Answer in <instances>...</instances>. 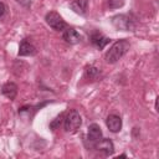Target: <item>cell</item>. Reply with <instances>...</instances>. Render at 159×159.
<instances>
[{
	"label": "cell",
	"mask_w": 159,
	"mask_h": 159,
	"mask_svg": "<svg viewBox=\"0 0 159 159\" xmlns=\"http://www.w3.org/2000/svg\"><path fill=\"white\" fill-rule=\"evenodd\" d=\"M129 47H130V43L125 39H122V40L116 41L112 45V47L107 51V53L104 56L106 62L107 63H114V62H117L119 58H122L127 53V51L129 50Z\"/></svg>",
	"instance_id": "cell-1"
},
{
	"label": "cell",
	"mask_w": 159,
	"mask_h": 159,
	"mask_svg": "<svg viewBox=\"0 0 159 159\" xmlns=\"http://www.w3.org/2000/svg\"><path fill=\"white\" fill-rule=\"evenodd\" d=\"M82 124V118L80 116V113L76 111V109H71L66 118H65V130L68 132V133H75Z\"/></svg>",
	"instance_id": "cell-2"
},
{
	"label": "cell",
	"mask_w": 159,
	"mask_h": 159,
	"mask_svg": "<svg viewBox=\"0 0 159 159\" xmlns=\"http://www.w3.org/2000/svg\"><path fill=\"white\" fill-rule=\"evenodd\" d=\"M112 24L113 26L117 29V30H120V31H133L135 25H134V21L127 16V15H116L112 17Z\"/></svg>",
	"instance_id": "cell-3"
},
{
	"label": "cell",
	"mask_w": 159,
	"mask_h": 159,
	"mask_svg": "<svg viewBox=\"0 0 159 159\" xmlns=\"http://www.w3.org/2000/svg\"><path fill=\"white\" fill-rule=\"evenodd\" d=\"M45 20H46L47 25H48L50 27H52L53 30H56V31H63V30L67 27L65 20H63L56 11H50V12H47L46 16H45Z\"/></svg>",
	"instance_id": "cell-4"
},
{
	"label": "cell",
	"mask_w": 159,
	"mask_h": 159,
	"mask_svg": "<svg viewBox=\"0 0 159 159\" xmlns=\"http://www.w3.org/2000/svg\"><path fill=\"white\" fill-rule=\"evenodd\" d=\"M102 139V129L97 123H92L88 127L87 130V140L89 142L91 145H94L97 142Z\"/></svg>",
	"instance_id": "cell-5"
},
{
	"label": "cell",
	"mask_w": 159,
	"mask_h": 159,
	"mask_svg": "<svg viewBox=\"0 0 159 159\" xmlns=\"http://www.w3.org/2000/svg\"><path fill=\"white\" fill-rule=\"evenodd\" d=\"M106 124L112 133H117L122 129V118L117 114H109L106 119Z\"/></svg>",
	"instance_id": "cell-6"
},
{
	"label": "cell",
	"mask_w": 159,
	"mask_h": 159,
	"mask_svg": "<svg viewBox=\"0 0 159 159\" xmlns=\"http://www.w3.org/2000/svg\"><path fill=\"white\" fill-rule=\"evenodd\" d=\"M96 149H98L99 152H103L104 155H112L113 152H114V145L112 143L111 139H101L99 142H97L94 145H93Z\"/></svg>",
	"instance_id": "cell-7"
},
{
	"label": "cell",
	"mask_w": 159,
	"mask_h": 159,
	"mask_svg": "<svg viewBox=\"0 0 159 159\" xmlns=\"http://www.w3.org/2000/svg\"><path fill=\"white\" fill-rule=\"evenodd\" d=\"M62 36H63V40L70 45H75V43H78L81 41V35L72 27L65 29Z\"/></svg>",
	"instance_id": "cell-8"
},
{
	"label": "cell",
	"mask_w": 159,
	"mask_h": 159,
	"mask_svg": "<svg viewBox=\"0 0 159 159\" xmlns=\"http://www.w3.org/2000/svg\"><path fill=\"white\" fill-rule=\"evenodd\" d=\"M35 53H36V47L26 39L22 40L19 47V56H32Z\"/></svg>",
	"instance_id": "cell-9"
},
{
	"label": "cell",
	"mask_w": 159,
	"mask_h": 159,
	"mask_svg": "<svg viewBox=\"0 0 159 159\" xmlns=\"http://www.w3.org/2000/svg\"><path fill=\"white\" fill-rule=\"evenodd\" d=\"M91 42L96 46V47H98L99 50H102L108 42H109V39L108 37H106L103 34H101V32H94V34H92V36H91Z\"/></svg>",
	"instance_id": "cell-10"
},
{
	"label": "cell",
	"mask_w": 159,
	"mask_h": 159,
	"mask_svg": "<svg viewBox=\"0 0 159 159\" xmlns=\"http://www.w3.org/2000/svg\"><path fill=\"white\" fill-rule=\"evenodd\" d=\"M1 93L9 99H14L17 94V86L12 82H7L1 87Z\"/></svg>",
	"instance_id": "cell-11"
},
{
	"label": "cell",
	"mask_w": 159,
	"mask_h": 159,
	"mask_svg": "<svg viewBox=\"0 0 159 159\" xmlns=\"http://www.w3.org/2000/svg\"><path fill=\"white\" fill-rule=\"evenodd\" d=\"M71 9L80 15H86L87 7H88V1L87 0H75L71 2Z\"/></svg>",
	"instance_id": "cell-12"
},
{
	"label": "cell",
	"mask_w": 159,
	"mask_h": 159,
	"mask_svg": "<svg viewBox=\"0 0 159 159\" xmlns=\"http://www.w3.org/2000/svg\"><path fill=\"white\" fill-rule=\"evenodd\" d=\"M86 76H87L88 78H91V80H97V78L101 76V72H99L98 68H96V67H93V66H89V67H87V70H86Z\"/></svg>",
	"instance_id": "cell-13"
},
{
	"label": "cell",
	"mask_w": 159,
	"mask_h": 159,
	"mask_svg": "<svg viewBox=\"0 0 159 159\" xmlns=\"http://www.w3.org/2000/svg\"><path fill=\"white\" fill-rule=\"evenodd\" d=\"M124 5V0H108V6L111 9H118Z\"/></svg>",
	"instance_id": "cell-14"
},
{
	"label": "cell",
	"mask_w": 159,
	"mask_h": 159,
	"mask_svg": "<svg viewBox=\"0 0 159 159\" xmlns=\"http://www.w3.org/2000/svg\"><path fill=\"white\" fill-rule=\"evenodd\" d=\"M5 11H6V6H5V4H4V2H1V1H0V17H2V16H4Z\"/></svg>",
	"instance_id": "cell-15"
}]
</instances>
